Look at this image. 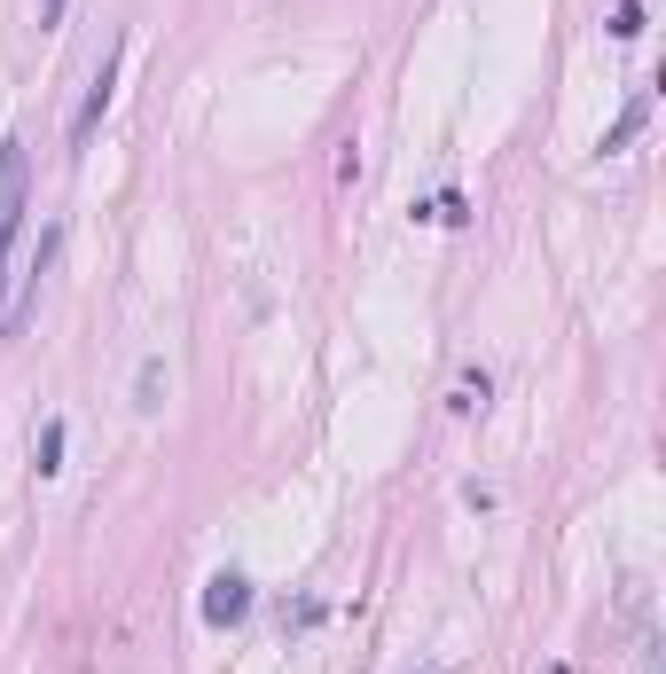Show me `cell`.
<instances>
[{
    "mask_svg": "<svg viewBox=\"0 0 666 674\" xmlns=\"http://www.w3.org/2000/svg\"><path fill=\"white\" fill-rule=\"evenodd\" d=\"M32 463H40V478H55V471H63V415H47V424H40Z\"/></svg>",
    "mask_w": 666,
    "mask_h": 674,
    "instance_id": "5",
    "label": "cell"
},
{
    "mask_svg": "<svg viewBox=\"0 0 666 674\" xmlns=\"http://www.w3.org/2000/svg\"><path fill=\"white\" fill-rule=\"evenodd\" d=\"M24 189H32L24 141H0V267H9V243H17V228H24Z\"/></svg>",
    "mask_w": 666,
    "mask_h": 674,
    "instance_id": "1",
    "label": "cell"
},
{
    "mask_svg": "<svg viewBox=\"0 0 666 674\" xmlns=\"http://www.w3.org/2000/svg\"><path fill=\"white\" fill-rule=\"evenodd\" d=\"M463 189H447V197H432V204H415V220H440V228H463Z\"/></svg>",
    "mask_w": 666,
    "mask_h": 674,
    "instance_id": "6",
    "label": "cell"
},
{
    "mask_svg": "<svg viewBox=\"0 0 666 674\" xmlns=\"http://www.w3.org/2000/svg\"><path fill=\"white\" fill-rule=\"evenodd\" d=\"M63 9H71V0H40V24H63Z\"/></svg>",
    "mask_w": 666,
    "mask_h": 674,
    "instance_id": "9",
    "label": "cell"
},
{
    "mask_svg": "<svg viewBox=\"0 0 666 674\" xmlns=\"http://www.w3.org/2000/svg\"><path fill=\"white\" fill-rule=\"evenodd\" d=\"M118 55H126V40L95 63V78H87V103H78V118H71V149H87L95 141V126H103V110H110V87H118Z\"/></svg>",
    "mask_w": 666,
    "mask_h": 674,
    "instance_id": "3",
    "label": "cell"
},
{
    "mask_svg": "<svg viewBox=\"0 0 666 674\" xmlns=\"http://www.w3.org/2000/svg\"><path fill=\"white\" fill-rule=\"evenodd\" d=\"M612 40H643V0H627V9H612Z\"/></svg>",
    "mask_w": 666,
    "mask_h": 674,
    "instance_id": "8",
    "label": "cell"
},
{
    "mask_svg": "<svg viewBox=\"0 0 666 674\" xmlns=\"http://www.w3.org/2000/svg\"><path fill=\"white\" fill-rule=\"evenodd\" d=\"M252 580H243V572H212L204 580V597H197V612H204V628H243V620H252Z\"/></svg>",
    "mask_w": 666,
    "mask_h": 674,
    "instance_id": "2",
    "label": "cell"
},
{
    "mask_svg": "<svg viewBox=\"0 0 666 674\" xmlns=\"http://www.w3.org/2000/svg\"><path fill=\"white\" fill-rule=\"evenodd\" d=\"M486 400H494V377H486V369H463V377H455V392H447V408H455V415H486Z\"/></svg>",
    "mask_w": 666,
    "mask_h": 674,
    "instance_id": "4",
    "label": "cell"
},
{
    "mask_svg": "<svg viewBox=\"0 0 666 674\" xmlns=\"http://www.w3.org/2000/svg\"><path fill=\"white\" fill-rule=\"evenodd\" d=\"M165 400V361H141V377H134V408H157Z\"/></svg>",
    "mask_w": 666,
    "mask_h": 674,
    "instance_id": "7",
    "label": "cell"
}]
</instances>
